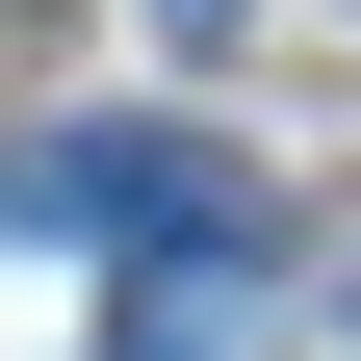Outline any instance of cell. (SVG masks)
Instances as JSON below:
<instances>
[{
  "label": "cell",
  "instance_id": "6da1fadb",
  "mask_svg": "<svg viewBox=\"0 0 361 361\" xmlns=\"http://www.w3.org/2000/svg\"><path fill=\"white\" fill-rule=\"evenodd\" d=\"M52 207H78V233H180V258H233V180L180 155V129H78V155H52Z\"/></svg>",
  "mask_w": 361,
  "mask_h": 361
},
{
  "label": "cell",
  "instance_id": "7a4b0ae2",
  "mask_svg": "<svg viewBox=\"0 0 361 361\" xmlns=\"http://www.w3.org/2000/svg\"><path fill=\"white\" fill-rule=\"evenodd\" d=\"M180 26H207V0H180Z\"/></svg>",
  "mask_w": 361,
  "mask_h": 361
}]
</instances>
